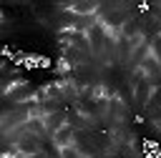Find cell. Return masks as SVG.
Returning <instances> with one entry per match:
<instances>
[{"instance_id":"1","label":"cell","mask_w":161,"mask_h":158,"mask_svg":"<svg viewBox=\"0 0 161 158\" xmlns=\"http://www.w3.org/2000/svg\"><path fill=\"white\" fill-rule=\"evenodd\" d=\"M3 98H5L10 105H18V103L35 100V98H38V90H35L30 83H25V80H18V83H13L10 88H5V90H3Z\"/></svg>"},{"instance_id":"2","label":"cell","mask_w":161,"mask_h":158,"mask_svg":"<svg viewBox=\"0 0 161 158\" xmlns=\"http://www.w3.org/2000/svg\"><path fill=\"white\" fill-rule=\"evenodd\" d=\"M131 88H133V103L138 108H146L151 103V98H153V83L141 70H136V78L131 80Z\"/></svg>"},{"instance_id":"3","label":"cell","mask_w":161,"mask_h":158,"mask_svg":"<svg viewBox=\"0 0 161 158\" xmlns=\"http://www.w3.org/2000/svg\"><path fill=\"white\" fill-rule=\"evenodd\" d=\"M88 40H91V55H103V48H106V40H108V33H106V25L103 23H96L91 30H88Z\"/></svg>"},{"instance_id":"4","label":"cell","mask_w":161,"mask_h":158,"mask_svg":"<svg viewBox=\"0 0 161 158\" xmlns=\"http://www.w3.org/2000/svg\"><path fill=\"white\" fill-rule=\"evenodd\" d=\"M50 140H53V145L60 150V148H65V145H73V140H75V125L73 123H65L63 128H58L53 135H50Z\"/></svg>"},{"instance_id":"5","label":"cell","mask_w":161,"mask_h":158,"mask_svg":"<svg viewBox=\"0 0 161 158\" xmlns=\"http://www.w3.org/2000/svg\"><path fill=\"white\" fill-rule=\"evenodd\" d=\"M138 70H141L151 83H156V80L161 78V63H158V60H156V55H151V53L143 58V63H141V68H138Z\"/></svg>"},{"instance_id":"6","label":"cell","mask_w":161,"mask_h":158,"mask_svg":"<svg viewBox=\"0 0 161 158\" xmlns=\"http://www.w3.org/2000/svg\"><path fill=\"white\" fill-rule=\"evenodd\" d=\"M40 135H33V133H28L25 138H20L15 145H18V150L25 155V158H30V155H35V153H40Z\"/></svg>"},{"instance_id":"7","label":"cell","mask_w":161,"mask_h":158,"mask_svg":"<svg viewBox=\"0 0 161 158\" xmlns=\"http://www.w3.org/2000/svg\"><path fill=\"white\" fill-rule=\"evenodd\" d=\"M70 68H75V65H83L86 63V58H88V53H83L80 48H75V45H63V55H60Z\"/></svg>"},{"instance_id":"8","label":"cell","mask_w":161,"mask_h":158,"mask_svg":"<svg viewBox=\"0 0 161 158\" xmlns=\"http://www.w3.org/2000/svg\"><path fill=\"white\" fill-rule=\"evenodd\" d=\"M43 123H45V130L53 135L58 128H63V125L68 123V113H65V110H55V113H48V115H43Z\"/></svg>"},{"instance_id":"9","label":"cell","mask_w":161,"mask_h":158,"mask_svg":"<svg viewBox=\"0 0 161 158\" xmlns=\"http://www.w3.org/2000/svg\"><path fill=\"white\" fill-rule=\"evenodd\" d=\"M148 53H151V43H148V40L138 43V45H136V48L131 50V55H128V65L138 70V68H141V63H143V58H146Z\"/></svg>"},{"instance_id":"10","label":"cell","mask_w":161,"mask_h":158,"mask_svg":"<svg viewBox=\"0 0 161 158\" xmlns=\"http://www.w3.org/2000/svg\"><path fill=\"white\" fill-rule=\"evenodd\" d=\"M25 128H28V133H33V135H43V133H48L43 118H30V120L25 123Z\"/></svg>"},{"instance_id":"11","label":"cell","mask_w":161,"mask_h":158,"mask_svg":"<svg viewBox=\"0 0 161 158\" xmlns=\"http://www.w3.org/2000/svg\"><path fill=\"white\" fill-rule=\"evenodd\" d=\"M78 153H80V158H96V145H91V143H86V140H80L78 145Z\"/></svg>"},{"instance_id":"12","label":"cell","mask_w":161,"mask_h":158,"mask_svg":"<svg viewBox=\"0 0 161 158\" xmlns=\"http://www.w3.org/2000/svg\"><path fill=\"white\" fill-rule=\"evenodd\" d=\"M58 153H60V158H80V153H78L75 145H65V148H60Z\"/></svg>"},{"instance_id":"13","label":"cell","mask_w":161,"mask_h":158,"mask_svg":"<svg viewBox=\"0 0 161 158\" xmlns=\"http://www.w3.org/2000/svg\"><path fill=\"white\" fill-rule=\"evenodd\" d=\"M151 43V55H156V60L161 63V35H156L153 40H148Z\"/></svg>"},{"instance_id":"14","label":"cell","mask_w":161,"mask_h":158,"mask_svg":"<svg viewBox=\"0 0 161 158\" xmlns=\"http://www.w3.org/2000/svg\"><path fill=\"white\" fill-rule=\"evenodd\" d=\"M30 158H48V155H45V153L40 150V153H35V155H30Z\"/></svg>"},{"instance_id":"15","label":"cell","mask_w":161,"mask_h":158,"mask_svg":"<svg viewBox=\"0 0 161 158\" xmlns=\"http://www.w3.org/2000/svg\"><path fill=\"white\" fill-rule=\"evenodd\" d=\"M156 35H161V23H158V28H156Z\"/></svg>"}]
</instances>
